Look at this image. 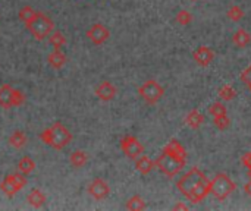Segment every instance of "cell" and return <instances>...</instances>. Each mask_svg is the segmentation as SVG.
Wrapping results in <instances>:
<instances>
[{"label": "cell", "mask_w": 251, "mask_h": 211, "mask_svg": "<svg viewBox=\"0 0 251 211\" xmlns=\"http://www.w3.org/2000/svg\"><path fill=\"white\" fill-rule=\"evenodd\" d=\"M179 192L185 195L191 203L199 204L210 194V181L199 169H190L176 184Z\"/></svg>", "instance_id": "1"}, {"label": "cell", "mask_w": 251, "mask_h": 211, "mask_svg": "<svg viewBox=\"0 0 251 211\" xmlns=\"http://www.w3.org/2000/svg\"><path fill=\"white\" fill-rule=\"evenodd\" d=\"M40 138L46 145L51 147L53 150H63L65 147H68L71 144L72 134L63 123L56 122L50 128H46L41 132Z\"/></svg>", "instance_id": "2"}, {"label": "cell", "mask_w": 251, "mask_h": 211, "mask_svg": "<svg viewBox=\"0 0 251 211\" xmlns=\"http://www.w3.org/2000/svg\"><path fill=\"white\" fill-rule=\"evenodd\" d=\"M25 26L35 40L41 41L51 34V31L54 29V22L49 15L43 12H35L34 16L28 22H25Z\"/></svg>", "instance_id": "3"}, {"label": "cell", "mask_w": 251, "mask_h": 211, "mask_svg": "<svg viewBox=\"0 0 251 211\" xmlns=\"http://www.w3.org/2000/svg\"><path fill=\"white\" fill-rule=\"evenodd\" d=\"M185 162H187V160L179 159V157H176V156H172V154L163 151V153L157 157V160L154 162V164H156V167H157L163 175H166L168 178H174V176H176V175L184 169Z\"/></svg>", "instance_id": "4"}, {"label": "cell", "mask_w": 251, "mask_h": 211, "mask_svg": "<svg viewBox=\"0 0 251 211\" xmlns=\"http://www.w3.org/2000/svg\"><path fill=\"white\" fill-rule=\"evenodd\" d=\"M234 181L226 173H218L213 181H210V194L218 201H225L235 191Z\"/></svg>", "instance_id": "5"}, {"label": "cell", "mask_w": 251, "mask_h": 211, "mask_svg": "<svg viewBox=\"0 0 251 211\" xmlns=\"http://www.w3.org/2000/svg\"><path fill=\"white\" fill-rule=\"evenodd\" d=\"M138 94L140 97L147 103V104H157L160 101V98L165 95V88L154 79H149L146 81L140 88H138Z\"/></svg>", "instance_id": "6"}, {"label": "cell", "mask_w": 251, "mask_h": 211, "mask_svg": "<svg viewBox=\"0 0 251 211\" xmlns=\"http://www.w3.org/2000/svg\"><path fill=\"white\" fill-rule=\"evenodd\" d=\"M26 182L28 181H26L25 175H22L21 172L19 173H13V175H7V176L3 178V181L0 184V191L6 197L12 198V197H15L18 192H21L25 188Z\"/></svg>", "instance_id": "7"}, {"label": "cell", "mask_w": 251, "mask_h": 211, "mask_svg": "<svg viewBox=\"0 0 251 211\" xmlns=\"http://www.w3.org/2000/svg\"><path fill=\"white\" fill-rule=\"evenodd\" d=\"M25 95L21 90L12 88L9 84H3L0 87V107L10 109V107H19L24 104Z\"/></svg>", "instance_id": "8"}, {"label": "cell", "mask_w": 251, "mask_h": 211, "mask_svg": "<svg viewBox=\"0 0 251 211\" xmlns=\"http://www.w3.org/2000/svg\"><path fill=\"white\" fill-rule=\"evenodd\" d=\"M121 150L124 151V154L131 159V160H135L138 159L141 154H144V147L143 144L132 135H126L121 140Z\"/></svg>", "instance_id": "9"}, {"label": "cell", "mask_w": 251, "mask_h": 211, "mask_svg": "<svg viewBox=\"0 0 251 211\" xmlns=\"http://www.w3.org/2000/svg\"><path fill=\"white\" fill-rule=\"evenodd\" d=\"M87 191H88L90 197H93V198L97 200V201H101V200H104V198L109 197V194H110V187H109V184H107L106 181H103L101 178H96V179H93V181L88 184Z\"/></svg>", "instance_id": "10"}, {"label": "cell", "mask_w": 251, "mask_h": 211, "mask_svg": "<svg viewBox=\"0 0 251 211\" xmlns=\"http://www.w3.org/2000/svg\"><path fill=\"white\" fill-rule=\"evenodd\" d=\"M87 37L94 46H101L107 41V38L110 37V32L103 23H93L87 29Z\"/></svg>", "instance_id": "11"}, {"label": "cell", "mask_w": 251, "mask_h": 211, "mask_svg": "<svg viewBox=\"0 0 251 211\" xmlns=\"http://www.w3.org/2000/svg\"><path fill=\"white\" fill-rule=\"evenodd\" d=\"M94 93H96V95H97L101 101H112V100L116 97L118 90H116V87H115L112 82L104 81V82H100V84L96 87Z\"/></svg>", "instance_id": "12"}, {"label": "cell", "mask_w": 251, "mask_h": 211, "mask_svg": "<svg viewBox=\"0 0 251 211\" xmlns=\"http://www.w3.org/2000/svg\"><path fill=\"white\" fill-rule=\"evenodd\" d=\"M193 57H194V60L200 65V66H209L212 62H213V59H215V53H213V50L212 48H209V47H206V46H200L194 53H193Z\"/></svg>", "instance_id": "13"}, {"label": "cell", "mask_w": 251, "mask_h": 211, "mask_svg": "<svg viewBox=\"0 0 251 211\" xmlns=\"http://www.w3.org/2000/svg\"><path fill=\"white\" fill-rule=\"evenodd\" d=\"M47 62L49 65L53 68V69H62L66 62H68V57L66 54L60 50V48H54L49 56H47Z\"/></svg>", "instance_id": "14"}, {"label": "cell", "mask_w": 251, "mask_h": 211, "mask_svg": "<svg viewBox=\"0 0 251 211\" xmlns=\"http://www.w3.org/2000/svg\"><path fill=\"white\" fill-rule=\"evenodd\" d=\"M46 201H47V197L41 189H31L28 192V195H26V203L31 207H35V209L43 207L46 204Z\"/></svg>", "instance_id": "15"}, {"label": "cell", "mask_w": 251, "mask_h": 211, "mask_svg": "<svg viewBox=\"0 0 251 211\" xmlns=\"http://www.w3.org/2000/svg\"><path fill=\"white\" fill-rule=\"evenodd\" d=\"M154 167H156L154 162H153L150 157L144 156V154H141L138 159H135V169H137L141 175H149Z\"/></svg>", "instance_id": "16"}, {"label": "cell", "mask_w": 251, "mask_h": 211, "mask_svg": "<svg viewBox=\"0 0 251 211\" xmlns=\"http://www.w3.org/2000/svg\"><path fill=\"white\" fill-rule=\"evenodd\" d=\"M163 151H165V153H169V154H172V156H176V157H179V159L187 160V151H185V148H184L176 140H171V141L166 144V147L163 148Z\"/></svg>", "instance_id": "17"}, {"label": "cell", "mask_w": 251, "mask_h": 211, "mask_svg": "<svg viewBox=\"0 0 251 211\" xmlns=\"http://www.w3.org/2000/svg\"><path fill=\"white\" fill-rule=\"evenodd\" d=\"M88 162V154L82 150H75L71 157H69V163L75 167V169H79V167H84Z\"/></svg>", "instance_id": "18"}, {"label": "cell", "mask_w": 251, "mask_h": 211, "mask_svg": "<svg viewBox=\"0 0 251 211\" xmlns=\"http://www.w3.org/2000/svg\"><path fill=\"white\" fill-rule=\"evenodd\" d=\"M203 122H204V116L199 110H191L185 116V123L193 129H199L203 125Z\"/></svg>", "instance_id": "19"}, {"label": "cell", "mask_w": 251, "mask_h": 211, "mask_svg": "<svg viewBox=\"0 0 251 211\" xmlns=\"http://www.w3.org/2000/svg\"><path fill=\"white\" fill-rule=\"evenodd\" d=\"M28 142V137L22 132V131H15L10 137H9V145L21 150L22 147H25V144Z\"/></svg>", "instance_id": "20"}, {"label": "cell", "mask_w": 251, "mask_h": 211, "mask_svg": "<svg viewBox=\"0 0 251 211\" xmlns=\"http://www.w3.org/2000/svg\"><path fill=\"white\" fill-rule=\"evenodd\" d=\"M232 41H234L235 46L244 48V47H247L251 43L250 32H247L246 29H238V31L232 35Z\"/></svg>", "instance_id": "21"}, {"label": "cell", "mask_w": 251, "mask_h": 211, "mask_svg": "<svg viewBox=\"0 0 251 211\" xmlns=\"http://www.w3.org/2000/svg\"><path fill=\"white\" fill-rule=\"evenodd\" d=\"M35 169V162L29 157V156H24L19 162H18V170L22 175H29L32 173Z\"/></svg>", "instance_id": "22"}, {"label": "cell", "mask_w": 251, "mask_h": 211, "mask_svg": "<svg viewBox=\"0 0 251 211\" xmlns=\"http://www.w3.org/2000/svg\"><path fill=\"white\" fill-rule=\"evenodd\" d=\"M125 209L131 211L144 210V209H146V201H144L140 195H132V197L126 201Z\"/></svg>", "instance_id": "23"}, {"label": "cell", "mask_w": 251, "mask_h": 211, "mask_svg": "<svg viewBox=\"0 0 251 211\" xmlns=\"http://www.w3.org/2000/svg\"><path fill=\"white\" fill-rule=\"evenodd\" d=\"M49 41L54 48H62L66 44V37L60 32V31H51V34L49 35Z\"/></svg>", "instance_id": "24"}, {"label": "cell", "mask_w": 251, "mask_h": 211, "mask_svg": "<svg viewBox=\"0 0 251 211\" xmlns=\"http://www.w3.org/2000/svg\"><path fill=\"white\" fill-rule=\"evenodd\" d=\"M219 97H221L222 100H225V101H232V100L237 97V91H235V88H234L232 85L226 84V85H224V87L219 90Z\"/></svg>", "instance_id": "25"}, {"label": "cell", "mask_w": 251, "mask_h": 211, "mask_svg": "<svg viewBox=\"0 0 251 211\" xmlns=\"http://www.w3.org/2000/svg\"><path fill=\"white\" fill-rule=\"evenodd\" d=\"M226 15H228V18H229L231 21L238 22V21H241V19L244 18V10H243L240 6H232V7L228 9Z\"/></svg>", "instance_id": "26"}, {"label": "cell", "mask_w": 251, "mask_h": 211, "mask_svg": "<svg viewBox=\"0 0 251 211\" xmlns=\"http://www.w3.org/2000/svg\"><path fill=\"white\" fill-rule=\"evenodd\" d=\"M209 113H210L213 117L224 116V115H226V107H225L222 103H213V104L209 107Z\"/></svg>", "instance_id": "27"}, {"label": "cell", "mask_w": 251, "mask_h": 211, "mask_svg": "<svg viewBox=\"0 0 251 211\" xmlns=\"http://www.w3.org/2000/svg\"><path fill=\"white\" fill-rule=\"evenodd\" d=\"M213 123H215V126H216L218 129H221V131H225L226 128H229V125H231V120H229V117H228L226 115H224V116L213 117Z\"/></svg>", "instance_id": "28"}, {"label": "cell", "mask_w": 251, "mask_h": 211, "mask_svg": "<svg viewBox=\"0 0 251 211\" xmlns=\"http://www.w3.org/2000/svg\"><path fill=\"white\" fill-rule=\"evenodd\" d=\"M191 21H193V15L188 10H179L176 13V22L179 25H188L191 23Z\"/></svg>", "instance_id": "29"}, {"label": "cell", "mask_w": 251, "mask_h": 211, "mask_svg": "<svg viewBox=\"0 0 251 211\" xmlns=\"http://www.w3.org/2000/svg\"><path fill=\"white\" fill-rule=\"evenodd\" d=\"M35 12H37V10H34L31 6H24V7L19 10V19L25 23V22H28V21L34 16Z\"/></svg>", "instance_id": "30"}, {"label": "cell", "mask_w": 251, "mask_h": 211, "mask_svg": "<svg viewBox=\"0 0 251 211\" xmlns=\"http://www.w3.org/2000/svg\"><path fill=\"white\" fill-rule=\"evenodd\" d=\"M241 81L246 84V85H251V65L250 66H247L244 70H243V73H241Z\"/></svg>", "instance_id": "31"}, {"label": "cell", "mask_w": 251, "mask_h": 211, "mask_svg": "<svg viewBox=\"0 0 251 211\" xmlns=\"http://www.w3.org/2000/svg\"><path fill=\"white\" fill-rule=\"evenodd\" d=\"M243 163H244V166L249 169V170H251V153H246L244 156H243Z\"/></svg>", "instance_id": "32"}, {"label": "cell", "mask_w": 251, "mask_h": 211, "mask_svg": "<svg viewBox=\"0 0 251 211\" xmlns=\"http://www.w3.org/2000/svg\"><path fill=\"white\" fill-rule=\"evenodd\" d=\"M174 210H188V207H187L185 204H182V203H178V204L174 207Z\"/></svg>", "instance_id": "33"}, {"label": "cell", "mask_w": 251, "mask_h": 211, "mask_svg": "<svg viewBox=\"0 0 251 211\" xmlns=\"http://www.w3.org/2000/svg\"><path fill=\"white\" fill-rule=\"evenodd\" d=\"M246 192H247V194L251 197V182H249V184L246 185Z\"/></svg>", "instance_id": "34"}, {"label": "cell", "mask_w": 251, "mask_h": 211, "mask_svg": "<svg viewBox=\"0 0 251 211\" xmlns=\"http://www.w3.org/2000/svg\"><path fill=\"white\" fill-rule=\"evenodd\" d=\"M249 178H250V182H251V170H249Z\"/></svg>", "instance_id": "35"}, {"label": "cell", "mask_w": 251, "mask_h": 211, "mask_svg": "<svg viewBox=\"0 0 251 211\" xmlns=\"http://www.w3.org/2000/svg\"><path fill=\"white\" fill-rule=\"evenodd\" d=\"M249 88H250V91H251V85H250V87H249Z\"/></svg>", "instance_id": "36"}]
</instances>
